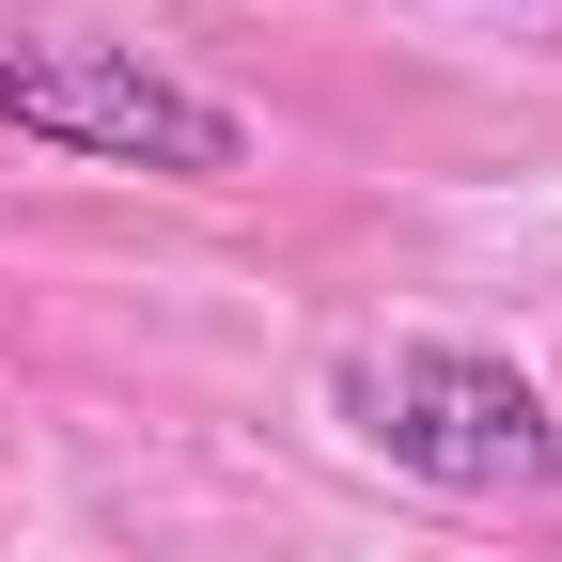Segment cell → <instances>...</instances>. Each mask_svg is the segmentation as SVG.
<instances>
[{
  "label": "cell",
  "mask_w": 562,
  "mask_h": 562,
  "mask_svg": "<svg viewBox=\"0 0 562 562\" xmlns=\"http://www.w3.org/2000/svg\"><path fill=\"white\" fill-rule=\"evenodd\" d=\"M328 422L406 484H453V501H547L562 484V422L516 360L484 344H344L328 360Z\"/></svg>",
  "instance_id": "6da1fadb"
},
{
  "label": "cell",
  "mask_w": 562,
  "mask_h": 562,
  "mask_svg": "<svg viewBox=\"0 0 562 562\" xmlns=\"http://www.w3.org/2000/svg\"><path fill=\"white\" fill-rule=\"evenodd\" d=\"M0 140L32 157H94V172H172V188H220L250 172V110L172 79L140 47H63V32H16L0 47Z\"/></svg>",
  "instance_id": "7a4b0ae2"
}]
</instances>
